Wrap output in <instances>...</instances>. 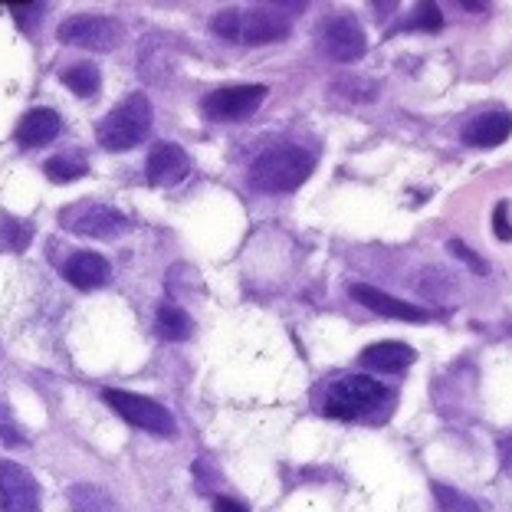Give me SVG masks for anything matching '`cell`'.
<instances>
[{"mask_svg": "<svg viewBox=\"0 0 512 512\" xmlns=\"http://www.w3.org/2000/svg\"><path fill=\"white\" fill-rule=\"evenodd\" d=\"M289 30H293V23H289V17L279 14V7H230L214 17L217 37L247 46L276 43L289 37Z\"/></svg>", "mask_w": 512, "mask_h": 512, "instance_id": "6da1fadb", "label": "cell"}, {"mask_svg": "<svg viewBox=\"0 0 512 512\" xmlns=\"http://www.w3.org/2000/svg\"><path fill=\"white\" fill-rule=\"evenodd\" d=\"M316 171V155L309 148L283 145L260 155L250 165V181L256 191L266 194H286L296 191L302 181H309V174Z\"/></svg>", "mask_w": 512, "mask_h": 512, "instance_id": "7a4b0ae2", "label": "cell"}, {"mask_svg": "<svg viewBox=\"0 0 512 512\" xmlns=\"http://www.w3.org/2000/svg\"><path fill=\"white\" fill-rule=\"evenodd\" d=\"M388 401V388L368 375H348L335 381L325 394L322 411L332 421H362L365 414H375Z\"/></svg>", "mask_w": 512, "mask_h": 512, "instance_id": "3957f363", "label": "cell"}, {"mask_svg": "<svg viewBox=\"0 0 512 512\" xmlns=\"http://www.w3.org/2000/svg\"><path fill=\"white\" fill-rule=\"evenodd\" d=\"M148 132H151V102L145 92H132L128 99H122L119 109H112L106 119L99 122L96 138L102 148L125 151V148L142 145Z\"/></svg>", "mask_w": 512, "mask_h": 512, "instance_id": "277c9868", "label": "cell"}, {"mask_svg": "<svg viewBox=\"0 0 512 512\" xmlns=\"http://www.w3.org/2000/svg\"><path fill=\"white\" fill-rule=\"evenodd\" d=\"M102 398L112 407L115 414L125 417L132 427H142L148 434H158V437H171L178 424H174V417L168 407H161L158 401L145 398V394H132V391H122V388H106L102 391Z\"/></svg>", "mask_w": 512, "mask_h": 512, "instance_id": "5b68a950", "label": "cell"}, {"mask_svg": "<svg viewBox=\"0 0 512 512\" xmlns=\"http://www.w3.org/2000/svg\"><path fill=\"white\" fill-rule=\"evenodd\" d=\"M60 224L69 230V234H79V237L115 240L132 227V220L112 204H89L86 201V204H69L60 214Z\"/></svg>", "mask_w": 512, "mask_h": 512, "instance_id": "8992f818", "label": "cell"}, {"mask_svg": "<svg viewBox=\"0 0 512 512\" xmlns=\"http://www.w3.org/2000/svg\"><path fill=\"white\" fill-rule=\"evenodd\" d=\"M60 40L69 46L92 53H112L115 46L125 40V30L119 20L112 17H96V14H79L60 23Z\"/></svg>", "mask_w": 512, "mask_h": 512, "instance_id": "52a82bcc", "label": "cell"}, {"mask_svg": "<svg viewBox=\"0 0 512 512\" xmlns=\"http://www.w3.org/2000/svg\"><path fill=\"white\" fill-rule=\"evenodd\" d=\"M266 99V86H224L211 92L204 99V115L214 122H240L260 109V102Z\"/></svg>", "mask_w": 512, "mask_h": 512, "instance_id": "ba28073f", "label": "cell"}, {"mask_svg": "<svg viewBox=\"0 0 512 512\" xmlns=\"http://www.w3.org/2000/svg\"><path fill=\"white\" fill-rule=\"evenodd\" d=\"M0 512H40V486L14 460H0Z\"/></svg>", "mask_w": 512, "mask_h": 512, "instance_id": "9c48e42d", "label": "cell"}, {"mask_svg": "<svg viewBox=\"0 0 512 512\" xmlns=\"http://www.w3.org/2000/svg\"><path fill=\"white\" fill-rule=\"evenodd\" d=\"M322 46L325 53L332 56V60L339 63H355L362 60V56L368 53V37L362 30V23H358L355 17H329L322 27Z\"/></svg>", "mask_w": 512, "mask_h": 512, "instance_id": "30bf717a", "label": "cell"}, {"mask_svg": "<svg viewBox=\"0 0 512 512\" xmlns=\"http://www.w3.org/2000/svg\"><path fill=\"white\" fill-rule=\"evenodd\" d=\"M145 171H148V181H151V184L171 188V184H178V181L188 178L191 158H188V151H184L181 145H174V142H158L155 148H151Z\"/></svg>", "mask_w": 512, "mask_h": 512, "instance_id": "8fae6325", "label": "cell"}, {"mask_svg": "<svg viewBox=\"0 0 512 512\" xmlns=\"http://www.w3.org/2000/svg\"><path fill=\"white\" fill-rule=\"evenodd\" d=\"M348 293H352V299L358 302V306H365L368 312H378V316H384V319H398V322H427L430 319L421 306H411V302L394 299V296L381 293V289H371L365 283H355Z\"/></svg>", "mask_w": 512, "mask_h": 512, "instance_id": "7c38bea8", "label": "cell"}, {"mask_svg": "<svg viewBox=\"0 0 512 512\" xmlns=\"http://www.w3.org/2000/svg\"><path fill=\"white\" fill-rule=\"evenodd\" d=\"M109 273H112L109 260L102 253H92V250H79L63 263L66 283H73L76 289H99L109 279Z\"/></svg>", "mask_w": 512, "mask_h": 512, "instance_id": "4fadbf2b", "label": "cell"}, {"mask_svg": "<svg viewBox=\"0 0 512 512\" xmlns=\"http://www.w3.org/2000/svg\"><path fill=\"white\" fill-rule=\"evenodd\" d=\"M512 135V115L509 112H486L463 128V142L473 148H496Z\"/></svg>", "mask_w": 512, "mask_h": 512, "instance_id": "5bb4252c", "label": "cell"}, {"mask_svg": "<svg viewBox=\"0 0 512 512\" xmlns=\"http://www.w3.org/2000/svg\"><path fill=\"white\" fill-rule=\"evenodd\" d=\"M60 115L53 109H33L20 119L17 125V142L23 148H43L50 145L56 135H60Z\"/></svg>", "mask_w": 512, "mask_h": 512, "instance_id": "9a60e30c", "label": "cell"}, {"mask_svg": "<svg viewBox=\"0 0 512 512\" xmlns=\"http://www.w3.org/2000/svg\"><path fill=\"white\" fill-rule=\"evenodd\" d=\"M414 348L404 342H381L368 345L362 352V365L371 371H404L407 365H414Z\"/></svg>", "mask_w": 512, "mask_h": 512, "instance_id": "2e32d148", "label": "cell"}, {"mask_svg": "<svg viewBox=\"0 0 512 512\" xmlns=\"http://www.w3.org/2000/svg\"><path fill=\"white\" fill-rule=\"evenodd\" d=\"M69 506H73V512H119L112 503V496L102 490V486H92V483L69 486Z\"/></svg>", "mask_w": 512, "mask_h": 512, "instance_id": "e0dca14e", "label": "cell"}, {"mask_svg": "<svg viewBox=\"0 0 512 512\" xmlns=\"http://www.w3.org/2000/svg\"><path fill=\"white\" fill-rule=\"evenodd\" d=\"M155 325H158V335L165 342H184L191 335V316L181 306H171V302L158 306Z\"/></svg>", "mask_w": 512, "mask_h": 512, "instance_id": "ac0fdd59", "label": "cell"}, {"mask_svg": "<svg viewBox=\"0 0 512 512\" xmlns=\"http://www.w3.org/2000/svg\"><path fill=\"white\" fill-rule=\"evenodd\" d=\"M86 171H89V161L83 151H63V155L46 161V174H50L56 184H69V181L83 178Z\"/></svg>", "mask_w": 512, "mask_h": 512, "instance_id": "d6986e66", "label": "cell"}, {"mask_svg": "<svg viewBox=\"0 0 512 512\" xmlns=\"http://www.w3.org/2000/svg\"><path fill=\"white\" fill-rule=\"evenodd\" d=\"M63 83L69 92H76V96H96L99 92V83H102V76H99V69L92 66V63H76V66H69L63 69Z\"/></svg>", "mask_w": 512, "mask_h": 512, "instance_id": "ffe728a7", "label": "cell"}, {"mask_svg": "<svg viewBox=\"0 0 512 512\" xmlns=\"http://www.w3.org/2000/svg\"><path fill=\"white\" fill-rule=\"evenodd\" d=\"M434 496L444 512H483L480 503H473V496L453 490V486H444V483H434Z\"/></svg>", "mask_w": 512, "mask_h": 512, "instance_id": "44dd1931", "label": "cell"}, {"mask_svg": "<svg viewBox=\"0 0 512 512\" xmlns=\"http://www.w3.org/2000/svg\"><path fill=\"white\" fill-rule=\"evenodd\" d=\"M0 240L7 243L10 250H27L30 240H33V227L27 220H17V217H4L0 220Z\"/></svg>", "mask_w": 512, "mask_h": 512, "instance_id": "7402d4cb", "label": "cell"}, {"mask_svg": "<svg viewBox=\"0 0 512 512\" xmlns=\"http://www.w3.org/2000/svg\"><path fill=\"white\" fill-rule=\"evenodd\" d=\"M414 27L417 30H427V33H440L444 30V14H440V7L437 4H421L417 7V17H414Z\"/></svg>", "mask_w": 512, "mask_h": 512, "instance_id": "603a6c76", "label": "cell"}, {"mask_svg": "<svg viewBox=\"0 0 512 512\" xmlns=\"http://www.w3.org/2000/svg\"><path fill=\"white\" fill-rule=\"evenodd\" d=\"M450 253H457L460 260L467 263L470 270H476V273H480V276H486V273H490V266L483 263V256H480V253H473L470 247H463L460 240H450Z\"/></svg>", "mask_w": 512, "mask_h": 512, "instance_id": "cb8c5ba5", "label": "cell"}, {"mask_svg": "<svg viewBox=\"0 0 512 512\" xmlns=\"http://www.w3.org/2000/svg\"><path fill=\"white\" fill-rule=\"evenodd\" d=\"M493 234H496V240H503V243H509V240H512L509 204H496V211H493Z\"/></svg>", "mask_w": 512, "mask_h": 512, "instance_id": "d4e9b609", "label": "cell"}, {"mask_svg": "<svg viewBox=\"0 0 512 512\" xmlns=\"http://www.w3.org/2000/svg\"><path fill=\"white\" fill-rule=\"evenodd\" d=\"M0 437H4V440H7V444H10V447H20V444H23V437L17 434V427H14V424H10V421H7L4 407H0Z\"/></svg>", "mask_w": 512, "mask_h": 512, "instance_id": "484cf974", "label": "cell"}, {"mask_svg": "<svg viewBox=\"0 0 512 512\" xmlns=\"http://www.w3.org/2000/svg\"><path fill=\"white\" fill-rule=\"evenodd\" d=\"M10 10H14V17L27 27V20H33L37 14H43V7L40 4H10Z\"/></svg>", "mask_w": 512, "mask_h": 512, "instance_id": "4316f807", "label": "cell"}, {"mask_svg": "<svg viewBox=\"0 0 512 512\" xmlns=\"http://www.w3.org/2000/svg\"><path fill=\"white\" fill-rule=\"evenodd\" d=\"M499 460H503V470H506V476H512V437L499 440Z\"/></svg>", "mask_w": 512, "mask_h": 512, "instance_id": "83f0119b", "label": "cell"}, {"mask_svg": "<svg viewBox=\"0 0 512 512\" xmlns=\"http://www.w3.org/2000/svg\"><path fill=\"white\" fill-rule=\"evenodd\" d=\"M217 512H247V506H240L237 499L220 496V499H217Z\"/></svg>", "mask_w": 512, "mask_h": 512, "instance_id": "f1b7e54d", "label": "cell"}]
</instances>
